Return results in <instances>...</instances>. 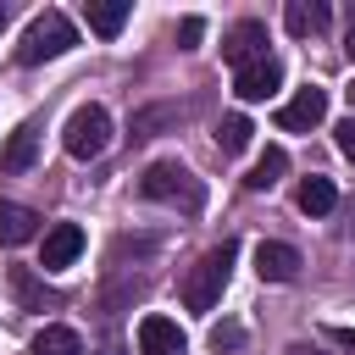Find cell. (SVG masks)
Returning <instances> with one entry per match:
<instances>
[{"label": "cell", "mask_w": 355, "mask_h": 355, "mask_svg": "<svg viewBox=\"0 0 355 355\" xmlns=\"http://www.w3.org/2000/svg\"><path fill=\"white\" fill-rule=\"evenodd\" d=\"M233 261H239V239H222L216 250H205L194 266H189V277H183V305L189 311H216V300H222V288H227V277H233Z\"/></svg>", "instance_id": "cell-1"}, {"label": "cell", "mask_w": 355, "mask_h": 355, "mask_svg": "<svg viewBox=\"0 0 355 355\" xmlns=\"http://www.w3.org/2000/svg\"><path fill=\"white\" fill-rule=\"evenodd\" d=\"M139 194H144V200H161V205H178V211H189V216L205 205V189H200V178H194L183 161H150L144 178H139Z\"/></svg>", "instance_id": "cell-2"}, {"label": "cell", "mask_w": 355, "mask_h": 355, "mask_svg": "<svg viewBox=\"0 0 355 355\" xmlns=\"http://www.w3.org/2000/svg\"><path fill=\"white\" fill-rule=\"evenodd\" d=\"M72 44H78V28H72L61 11H39V17L28 22V33H22V44H17V61H22V67H39V61L67 55Z\"/></svg>", "instance_id": "cell-3"}, {"label": "cell", "mask_w": 355, "mask_h": 355, "mask_svg": "<svg viewBox=\"0 0 355 355\" xmlns=\"http://www.w3.org/2000/svg\"><path fill=\"white\" fill-rule=\"evenodd\" d=\"M61 144H67L72 161H94V155L111 144V111H105V105H78V111L67 116Z\"/></svg>", "instance_id": "cell-4"}, {"label": "cell", "mask_w": 355, "mask_h": 355, "mask_svg": "<svg viewBox=\"0 0 355 355\" xmlns=\"http://www.w3.org/2000/svg\"><path fill=\"white\" fill-rule=\"evenodd\" d=\"M283 89V61L277 55H261V61H250V67H239V78H233V94L239 100H272Z\"/></svg>", "instance_id": "cell-5"}, {"label": "cell", "mask_w": 355, "mask_h": 355, "mask_svg": "<svg viewBox=\"0 0 355 355\" xmlns=\"http://www.w3.org/2000/svg\"><path fill=\"white\" fill-rule=\"evenodd\" d=\"M322 116H327V89L305 83V89H300V94H294V100L277 111V128H283V133H311Z\"/></svg>", "instance_id": "cell-6"}, {"label": "cell", "mask_w": 355, "mask_h": 355, "mask_svg": "<svg viewBox=\"0 0 355 355\" xmlns=\"http://www.w3.org/2000/svg\"><path fill=\"white\" fill-rule=\"evenodd\" d=\"M78 255H83V227H78V222H55V227L44 233L39 266H44V272H61V266H72Z\"/></svg>", "instance_id": "cell-7"}, {"label": "cell", "mask_w": 355, "mask_h": 355, "mask_svg": "<svg viewBox=\"0 0 355 355\" xmlns=\"http://www.w3.org/2000/svg\"><path fill=\"white\" fill-rule=\"evenodd\" d=\"M261 55H266V28H261V22H233L227 39H222V61H227V67H250V61H261Z\"/></svg>", "instance_id": "cell-8"}, {"label": "cell", "mask_w": 355, "mask_h": 355, "mask_svg": "<svg viewBox=\"0 0 355 355\" xmlns=\"http://www.w3.org/2000/svg\"><path fill=\"white\" fill-rule=\"evenodd\" d=\"M183 349H189V338L172 316H144L139 322V355H183Z\"/></svg>", "instance_id": "cell-9"}, {"label": "cell", "mask_w": 355, "mask_h": 355, "mask_svg": "<svg viewBox=\"0 0 355 355\" xmlns=\"http://www.w3.org/2000/svg\"><path fill=\"white\" fill-rule=\"evenodd\" d=\"M255 272H261V283H288L294 272H300V250L294 244H261L255 250Z\"/></svg>", "instance_id": "cell-10"}, {"label": "cell", "mask_w": 355, "mask_h": 355, "mask_svg": "<svg viewBox=\"0 0 355 355\" xmlns=\"http://www.w3.org/2000/svg\"><path fill=\"white\" fill-rule=\"evenodd\" d=\"M33 155H39V128H33V122H22V128L0 144V172H28V166H33Z\"/></svg>", "instance_id": "cell-11"}, {"label": "cell", "mask_w": 355, "mask_h": 355, "mask_svg": "<svg viewBox=\"0 0 355 355\" xmlns=\"http://www.w3.org/2000/svg\"><path fill=\"white\" fill-rule=\"evenodd\" d=\"M33 233H39V211H33V205L6 200V205H0V244L11 250V244H28Z\"/></svg>", "instance_id": "cell-12"}, {"label": "cell", "mask_w": 355, "mask_h": 355, "mask_svg": "<svg viewBox=\"0 0 355 355\" xmlns=\"http://www.w3.org/2000/svg\"><path fill=\"white\" fill-rule=\"evenodd\" d=\"M283 28H288L294 39H311V33L327 28V6H322V0H288V6H283Z\"/></svg>", "instance_id": "cell-13"}, {"label": "cell", "mask_w": 355, "mask_h": 355, "mask_svg": "<svg viewBox=\"0 0 355 355\" xmlns=\"http://www.w3.org/2000/svg\"><path fill=\"white\" fill-rule=\"evenodd\" d=\"M128 11H133L128 0H89V6H83L89 28H94L100 39H116V33H122V22H128Z\"/></svg>", "instance_id": "cell-14"}, {"label": "cell", "mask_w": 355, "mask_h": 355, "mask_svg": "<svg viewBox=\"0 0 355 355\" xmlns=\"http://www.w3.org/2000/svg\"><path fill=\"white\" fill-rule=\"evenodd\" d=\"M283 172H288V150H277V144H266V150H261V161L250 166V178H244V189H255V194H261V189H272V183H277Z\"/></svg>", "instance_id": "cell-15"}, {"label": "cell", "mask_w": 355, "mask_h": 355, "mask_svg": "<svg viewBox=\"0 0 355 355\" xmlns=\"http://www.w3.org/2000/svg\"><path fill=\"white\" fill-rule=\"evenodd\" d=\"M333 205H338L333 178H305V183H300V211H305V216H327Z\"/></svg>", "instance_id": "cell-16"}, {"label": "cell", "mask_w": 355, "mask_h": 355, "mask_svg": "<svg viewBox=\"0 0 355 355\" xmlns=\"http://www.w3.org/2000/svg\"><path fill=\"white\" fill-rule=\"evenodd\" d=\"M33 355H83V338L72 333V327H61V322H50L39 338H33Z\"/></svg>", "instance_id": "cell-17"}, {"label": "cell", "mask_w": 355, "mask_h": 355, "mask_svg": "<svg viewBox=\"0 0 355 355\" xmlns=\"http://www.w3.org/2000/svg\"><path fill=\"white\" fill-rule=\"evenodd\" d=\"M250 133H255V128H250V116H239V111H233V116H222V122H216V150H222V155H239V150L250 144Z\"/></svg>", "instance_id": "cell-18"}, {"label": "cell", "mask_w": 355, "mask_h": 355, "mask_svg": "<svg viewBox=\"0 0 355 355\" xmlns=\"http://www.w3.org/2000/svg\"><path fill=\"white\" fill-rule=\"evenodd\" d=\"M244 344V327L239 322H222V327H211V349L222 355V349H239Z\"/></svg>", "instance_id": "cell-19"}, {"label": "cell", "mask_w": 355, "mask_h": 355, "mask_svg": "<svg viewBox=\"0 0 355 355\" xmlns=\"http://www.w3.org/2000/svg\"><path fill=\"white\" fill-rule=\"evenodd\" d=\"M200 33H205V22H200V17H183V22H178V50H194Z\"/></svg>", "instance_id": "cell-20"}, {"label": "cell", "mask_w": 355, "mask_h": 355, "mask_svg": "<svg viewBox=\"0 0 355 355\" xmlns=\"http://www.w3.org/2000/svg\"><path fill=\"white\" fill-rule=\"evenodd\" d=\"M333 144H338V150H344V155L355 161V116H344V122L333 128Z\"/></svg>", "instance_id": "cell-21"}, {"label": "cell", "mask_w": 355, "mask_h": 355, "mask_svg": "<svg viewBox=\"0 0 355 355\" xmlns=\"http://www.w3.org/2000/svg\"><path fill=\"white\" fill-rule=\"evenodd\" d=\"M333 344H344V349L355 355V327H333Z\"/></svg>", "instance_id": "cell-22"}, {"label": "cell", "mask_w": 355, "mask_h": 355, "mask_svg": "<svg viewBox=\"0 0 355 355\" xmlns=\"http://www.w3.org/2000/svg\"><path fill=\"white\" fill-rule=\"evenodd\" d=\"M344 50H349V61H355V28H349V39H344Z\"/></svg>", "instance_id": "cell-23"}, {"label": "cell", "mask_w": 355, "mask_h": 355, "mask_svg": "<svg viewBox=\"0 0 355 355\" xmlns=\"http://www.w3.org/2000/svg\"><path fill=\"white\" fill-rule=\"evenodd\" d=\"M6 22H11V6H6V0H0V28H6Z\"/></svg>", "instance_id": "cell-24"}, {"label": "cell", "mask_w": 355, "mask_h": 355, "mask_svg": "<svg viewBox=\"0 0 355 355\" xmlns=\"http://www.w3.org/2000/svg\"><path fill=\"white\" fill-rule=\"evenodd\" d=\"M349 100H355V89H349Z\"/></svg>", "instance_id": "cell-25"}]
</instances>
